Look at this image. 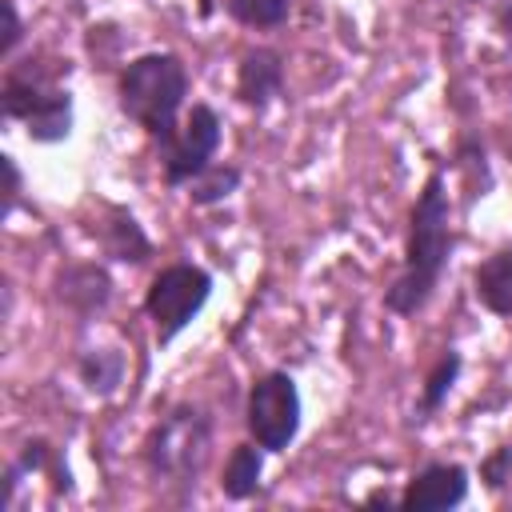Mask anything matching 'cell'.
<instances>
[{
    "mask_svg": "<svg viewBox=\"0 0 512 512\" xmlns=\"http://www.w3.org/2000/svg\"><path fill=\"white\" fill-rule=\"evenodd\" d=\"M456 252V232H452V196H448V176L440 164L428 168L424 184L416 188L412 204H408V228H404V256L396 276L388 280L380 304L392 316H420L452 264Z\"/></svg>",
    "mask_w": 512,
    "mask_h": 512,
    "instance_id": "1",
    "label": "cell"
},
{
    "mask_svg": "<svg viewBox=\"0 0 512 512\" xmlns=\"http://www.w3.org/2000/svg\"><path fill=\"white\" fill-rule=\"evenodd\" d=\"M72 60L32 48L0 72V116L20 124L32 144H64L76 128V96L68 88Z\"/></svg>",
    "mask_w": 512,
    "mask_h": 512,
    "instance_id": "2",
    "label": "cell"
},
{
    "mask_svg": "<svg viewBox=\"0 0 512 512\" xmlns=\"http://www.w3.org/2000/svg\"><path fill=\"white\" fill-rule=\"evenodd\" d=\"M188 96H192V72L180 52L152 48L132 56L116 72V108L124 120H132L144 132V140L156 152L176 140L188 112Z\"/></svg>",
    "mask_w": 512,
    "mask_h": 512,
    "instance_id": "3",
    "label": "cell"
},
{
    "mask_svg": "<svg viewBox=\"0 0 512 512\" xmlns=\"http://www.w3.org/2000/svg\"><path fill=\"white\" fill-rule=\"evenodd\" d=\"M216 444V420L204 404L180 400L172 404L140 440V464L156 484L176 488L180 496L196 492L208 456Z\"/></svg>",
    "mask_w": 512,
    "mask_h": 512,
    "instance_id": "4",
    "label": "cell"
},
{
    "mask_svg": "<svg viewBox=\"0 0 512 512\" xmlns=\"http://www.w3.org/2000/svg\"><path fill=\"white\" fill-rule=\"evenodd\" d=\"M212 292H216V276L204 264H196V260L160 264L144 288V300H140V308L152 324L156 348L176 344L196 324V316L208 308Z\"/></svg>",
    "mask_w": 512,
    "mask_h": 512,
    "instance_id": "5",
    "label": "cell"
},
{
    "mask_svg": "<svg viewBox=\"0 0 512 512\" xmlns=\"http://www.w3.org/2000/svg\"><path fill=\"white\" fill-rule=\"evenodd\" d=\"M244 428L268 456H284L296 444L304 428V396L292 372L268 368L252 376L244 396Z\"/></svg>",
    "mask_w": 512,
    "mask_h": 512,
    "instance_id": "6",
    "label": "cell"
},
{
    "mask_svg": "<svg viewBox=\"0 0 512 512\" xmlns=\"http://www.w3.org/2000/svg\"><path fill=\"white\" fill-rule=\"evenodd\" d=\"M220 144H224V120H220V112L212 104L196 100L184 112V124H180L176 140L156 152V164H160L164 184L176 188V192H184L188 180H196L208 164H216Z\"/></svg>",
    "mask_w": 512,
    "mask_h": 512,
    "instance_id": "7",
    "label": "cell"
},
{
    "mask_svg": "<svg viewBox=\"0 0 512 512\" xmlns=\"http://www.w3.org/2000/svg\"><path fill=\"white\" fill-rule=\"evenodd\" d=\"M468 492H472V468L468 464L428 460L404 480L396 508L400 512H452V508L468 504Z\"/></svg>",
    "mask_w": 512,
    "mask_h": 512,
    "instance_id": "8",
    "label": "cell"
},
{
    "mask_svg": "<svg viewBox=\"0 0 512 512\" xmlns=\"http://www.w3.org/2000/svg\"><path fill=\"white\" fill-rule=\"evenodd\" d=\"M112 296H116V284L100 260H60L52 272V300L84 324L104 316Z\"/></svg>",
    "mask_w": 512,
    "mask_h": 512,
    "instance_id": "9",
    "label": "cell"
},
{
    "mask_svg": "<svg viewBox=\"0 0 512 512\" xmlns=\"http://www.w3.org/2000/svg\"><path fill=\"white\" fill-rule=\"evenodd\" d=\"M96 248L116 260V264H128V268H144L152 256H156V240L144 232L140 216L128 208V204H116V200H100L96 204V220L88 224Z\"/></svg>",
    "mask_w": 512,
    "mask_h": 512,
    "instance_id": "10",
    "label": "cell"
},
{
    "mask_svg": "<svg viewBox=\"0 0 512 512\" xmlns=\"http://www.w3.org/2000/svg\"><path fill=\"white\" fill-rule=\"evenodd\" d=\"M28 476H44L48 488H52V496H68L72 492V468H68L64 452L56 448V440L28 436L16 448V456L4 464V476H0V512L12 508V500H16V492H20V484Z\"/></svg>",
    "mask_w": 512,
    "mask_h": 512,
    "instance_id": "11",
    "label": "cell"
},
{
    "mask_svg": "<svg viewBox=\"0 0 512 512\" xmlns=\"http://www.w3.org/2000/svg\"><path fill=\"white\" fill-rule=\"evenodd\" d=\"M288 88V60L280 48L272 44H248L236 60V84H232V96L252 108V112H264L272 108Z\"/></svg>",
    "mask_w": 512,
    "mask_h": 512,
    "instance_id": "12",
    "label": "cell"
},
{
    "mask_svg": "<svg viewBox=\"0 0 512 512\" xmlns=\"http://www.w3.org/2000/svg\"><path fill=\"white\" fill-rule=\"evenodd\" d=\"M472 300L496 320H512V244L492 248L472 268Z\"/></svg>",
    "mask_w": 512,
    "mask_h": 512,
    "instance_id": "13",
    "label": "cell"
},
{
    "mask_svg": "<svg viewBox=\"0 0 512 512\" xmlns=\"http://www.w3.org/2000/svg\"><path fill=\"white\" fill-rule=\"evenodd\" d=\"M264 460L268 452L248 436V440H236L220 464V496L232 500V504H244L260 492V480H264Z\"/></svg>",
    "mask_w": 512,
    "mask_h": 512,
    "instance_id": "14",
    "label": "cell"
},
{
    "mask_svg": "<svg viewBox=\"0 0 512 512\" xmlns=\"http://www.w3.org/2000/svg\"><path fill=\"white\" fill-rule=\"evenodd\" d=\"M460 372H464V352H460V348H444V352L428 364V372H424V380H420V392H416V404H412V424H416V428L440 416V408L448 404L452 388L460 384Z\"/></svg>",
    "mask_w": 512,
    "mask_h": 512,
    "instance_id": "15",
    "label": "cell"
},
{
    "mask_svg": "<svg viewBox=\"0 0 512 512\" xmlns=\"http://www.w3.org/2000/svg\"><path fill=\"white\" fill-rule=\"evenodd\" d=\"M124 376H128V356L120 348H84L76 356V380L84 384L88 396L96 400H108L124 388Z\"/></svg>",
    "mask_w": 512,
    "mask_h": 512,
    "instance_id": "16",
    "label": "cell"
},
{
    "mask_svg": "<svg viewBox=\"0 0 512 512\" xmlns=\"http://www.w3.org/2000/svg\"><path fill=\"white\" fill-rule=\"evenodd\" d=\"M240 184H244L240 164H232V160H216V164H208L196 180L184 184V196H188L192 208H216V204H224L232 192H240Z\"/></svg>",
    "mask_w": 512,
    "mask_h": 512,
    "instance_id": "17",
    "label": "cell"
},
{
    "mask_svg": "<svg viewBox=\"0 0 512 512\" xmlns=\"http://www.w3.org/2000/svg\"><path fill=\"white\" fill-rule=\"evenodd\" d=\"M224 16L252 32H276L292 20V0H220Z\"/></svg>",
    "mask_w": 512,
    "mask_h": 512,
    "instance_id": "18",
    "label": "cell"
},
{
    "mask_svg": "<svg viewBox=\"0 0 512 512\" xmlns=\"http://www.w3.org/2000/svg\"><path fill=\"white\" fill-rule=\"evenodd\" d=\"M476 476H480V488H484V492L500 496V492L512 484V444L488 448V452L480 456V464H476Z\"/></svg>",
    "mask_w": 512,
    "mask_h": 512,
    "instance_id": "19",
    "label": "cell"
},
{
    "mask_svg": "<svg viewBox=\"0 0 512 512\" xmlns=\"http://www.w3.org/2000/svg\"><path fill=\"white\" fill-rule=\"evenodd\" d=\"M24 36H28V24L20 16V4L16 0H0V64L20 56Z\"/></svg>",
    "mask_w": 512,
    "mask_h": 512,
    "instance_id": "20",
    "label": "cell"
},
{
    "mask_svg": "<svg viewBox=\"0 0 512 512\" xmlns=\"http://www.w3.org/2000/svg\"><path fill=\"white\" fill-rule=\"evenodd\" d=\"M0 168H4V216H12L16 204H20V192H24V172H20L12 152L0 156Z\"/></svg>",
    "mask_w": 512,
    "mask_h": 512,
    "instance_id": "21",
    "label": "cell"
},
{
    "mask_svg": "<svg viewBox=\"0 0 512 512\" xmlns=\"http://www.w3.org/2000/svg\"><path fill=\"white\" fill-rule=\"evenodd\" d=\"M484 8H488V16H492L496 32H500L504 40H512V0H484Z\"/></svg>",
    "mask_w": 512,
    "mask_h": 512,
    "instance_id": "22",
    "label": "cell"
},
{
    "mask_svg": "<svg viewBox=\"0 0 512 512\" xmlns=\"http://www.w3.org/2000/svg\"><path fill=\"white\" fill-rule=\"evenodd\" d=\"M460 4H468V8H484V0H460Z\"/></svg>",
    "mask_w": 512,
    "mask_h": 512,
    "instance_id": "23",
    "label": "cell"
}]
</instances>
